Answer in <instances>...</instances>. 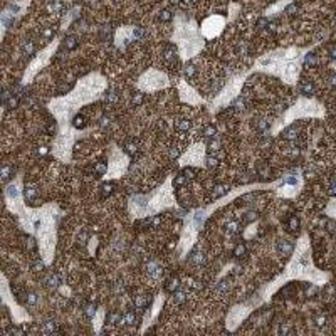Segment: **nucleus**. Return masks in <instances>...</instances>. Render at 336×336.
<instances>
[{
  "label": "nucleus",
  "instance_id": "nucleus-22",
  "mask_svg": "<svg viewBox=\"0 0 336 336\" xmlns=\"http://www.w3.org/2000/svg\"><path fill=\"white\" fill-rule=\"evenodd\" d=\"M36 303H37V294L36 292H29V294H27V304L34 306Z\"/></svg>",
  "mask_w": 336,
  "mask_h": 336
},
{
  "label": "nucleus",
  "instance_id": "nucleus-13",
  "mask_svg": "<svg viewBox=\"0 0 336 336\" xmlns=\"http://www.w3.org/2000/svg\"><path fill=\"white\" fill-rule=\"evenodd\" d=\"M84 314L88 316V318H93L94 314H96V306L94 304H88L86 308H84Z\"/></svg>",
  "mask_w": 336,
  "mask_h": 336
},
{
  "label": "nucleus",
  "instance_id": "nucleus-25",
  "mask_svg": "<svg viewBox=\"0 0 336 336\" xmlns=\"http://www.w3.org/2000/svg\"><path fill=\"white\" fill-rule=\"evenodd\" d=\"M183 301H185V292H183V291H176L175 292V303L180 304V303H183Z\"/></svg>",
  "mask_w": 336,
  "mask_h": 336
},
{
  "label": "nucleus",
  "instance_id": "nucleus-30",
  "mask_svg": "<svg viewBox=\"0 0 336 336\" xmlns=\"http://www.w3.org/2000/svg\"><path fill=\"white\" fill-rule=\"evenodd\" d=\"M207 165H208V166H215V165H217V156L208 155V156H207Z\"/></svg>",
  "mask_w": 336,
  "mask_h": 336
},
{
  "label": "nucleus",
  "instance_id": "nucleus-21",
  "mask_svg": "<svg viewBox=\"0 0 336 336\" xmlns=\"http://www.w3.org/2000/svg\"><path fill=\"white\" fill-rule=\"evenodd\" d=\"M7 195L10 197V198H17V197H19V190H17V187H9V188H7Z\"/></svg>",
  "mask_w": 336,
  "mask_h": 336
},
{
  "label": "nucleus",
  "instance_id": "nucleus-33",
  "mask_svg": "<svg viewBox=\"0 0 336 336\" xmlns=\"http://www.w3.org/2000/svg\"><path fill=\"white\" fill-rule=\"evenodd\" d=\"M255 212H247L245 213V222H252V220H255Z\"/></svg>",
  "mask_w": 336,
  "mask_h": 336
},
{
  "label": "nucleus",
  "instance_id": "nucleus-26",
  "mask_svg": "<svg viewBox=\"0 0 336 336\" xmlns=\"http://www.w3.org/2000/svg\"><path fill=\"white\" fill-rule=\"evenodd\" d=\"M244 254H245V247H244L242 244H239L237 247H235V250H234V255L240 257V255H244Z\"/></svg>",
  "mask_w": 336,
  "mask_h": 336
},
{
  "label": "nucleus",
  "instance_id": "nucleus-24",
  "mask_svg": "<svg viewBox=\"0 0 336 336\" xmlns=\"http://www.w3.org/2000/svg\"><path fill=\"white\" fill-rule=\"evenodd\" d=\"M192 262H195V264H202V262H203V254H200V252L193 254V255H192Z\"/></svg>",
  "mask_w": 336,
  "mask_h": 336
},
{
  "label": "nucleus",
  "instance_id": "nucleus-28",
  "mask_svg": "<svg viewBox=\"0 0 336 336\" xmlns=\"http://www.w3.org/2000/svg\"><path fill=\"white\" fill-rule=\"evenodd\" d=\"M227 230L230 234H235L239 230V224H235V222H230V224H227Z\"/></svg>",
  "mask_w": 336,
  "mask_h": 336
},
{
  "label": "nucleus",
  "instance_id": "nucleus-3",
  "mask_svg": "<svg viewBox=\"0 0 336 336\" xmlns=\"http://www.w3.org/2000/svg\"><path fill=\"white\" fill-rule=\"evenodd\" d=\"M41 331L44 333V335H54L57 331V324L54 323V321H46L44 324H42Z\"/></svg>",
  "mask_w": 336,
  "mask_h": 336
},
{
  "label": "nucleus",
  "instance_id": "nucleus-7",
  "mask_svg": "<svg viewBox=\"0 0 336 336\" xmlns=\"http://www.w3.org/2000/svg\"><path fill=\"white\" fill-rule=\"evenodd\" d=\"M192 126V123L188 121V119H180V121H176L175 123V128L178 129V131H188Z\"/></svg>",
  "mask_w": 336,
  "mask_h": 336
},
{
  "label": "nucleus",
  "instance_id": "nucleus-2",
  "mask_svg": "<svg viewBox=\"0 0 336 336\" xmlns=\"http://www.w3.org/2000/svg\"><path fill=\"white\" fill-rule=\"evenodd\" d=\"M24 193H25V200L29 202V203H34L36 202V187L34 185H25V190H24Z\"/></svg>",
  "mask_w": 336,
  "mask_h": 336
},
{
  "label": "nucleus",
  "instance_id": "nucleus-9",
  "mask_svg": "<svg viewBox=\"0 0 336 336\" xmlns=\"http://www.w3.org/2000/svg\"><path fill=\"white\" fill-rule=\"evenodd\" d=\"M178 287H180V281L176 279V277L170 279V281H168V284H166V291H168V292H175Z\"/></svg>",
  "mask_w": 336,
  "mask_h": 336
},
{
  "label": "nucleus",
  "instance_id": "nucleus-34",
  "mask_svg": "<svg viewBox=\"0 0 336 336\" xmlns=\"http://www.w3.org/2000/svg\"><path fill=\"white\" fill-rule=\"evenodd\" d=\"M24 51H25L27 54H32V52H34V44H32V42H27L25 46H24Z\"/></svg>",
  "mask_w": 336,
  "mask_h": 336
},
{
  "label": "nucleus",
  "instance_id": "nucleus-19",
  "mask_svg": "<svg viewBox=\"0 0 336 336\" xmlns=\"http://www.w3.org/2000/svg\"><path fill=\"white\" fill-rule=\"evenodd\" d=\"M143 99H145V94L136 93V94L133 96V104H134V106H140V104L143 103Z\"/></svg>",
  "mask_w": 336,
  "mask_h": 336
},
{
  "label": "nucleus",
  "instance_id": "nucleus-27",
  "mask_svg": "<svg viewBox=\"0 0 336 336\" xmlns=\"http://www.w3.org/2000/svg\"><path fill=\"white\" fill-rule=\"evenodd\" d=\"M203 218H205V213H203V212H197L195 213V224H197V225H202Z\"/></svg>",
  "mask_w": 336,
  "mask_h": 336
},
{
  "label": "nucleus",
  "instance_id": "nucleus-41",
  "mask_svg": "<svg viewBox=\"0 0 336 336\" xmlns=\"http://www.w3.org/2000/svg\"><path fill=\"white\" fill-rule=\"evenodd\" d=\"M331 56H333V57H336V49H333V51H331Z\"/></svg>",
  "mask_w": 336,
  "mask_h": 336
},
{
  "label": "nucleus",
  "instance_id": "nucleus-11",
  "mask_svg": "<svg viewBox=\"0 0 336 336\" xmlns=\"http://www.w3.org/2000/svg\"><path fill=\"white\" fill-rule=\"evenodd\" d=\"M78 44H79V42H78V39H76V37H67V39H66V47L69 49V51L76 49V47H78Z\"/></svg>",
  "mask_w": 336,
  "mask_h": 336
},
{
  "label": "nucleus",
  "instance_id": "nucleus-17",
  "mask_svg": "<svg viewBox=\"0 0 336 336\" xmlns=\"http://www.w3.org/2000/svg\"><path fill=\"white\" fill-rule=\"evenodd\" d=\"M106 170H108V165H106V163H98V165H96V173H98V176L104 175Z\"/></svg>",
  "mask_w": 336,
  "mask_h": 336
},
{
  "label": "nucleus",
  "instance_id": "nucleus-1",
  "mask_svg": "<svg viewBox=\"0 0 336 336\" xmlns=\"http://www.w3.org/2000/svg\"><path fill=\"white\" fill-rule=\"evenodd\" d=\"M46 284H47V287H51V289H57V287L62 284V276H59V274H51V276H49V277L46 279Z\"/></svg>",
  "mask_w": 336,
  "mask_h": 336
},
{
  "label": "nucleus",
  "instance_id": "nucleus-10",
  "mask_svg": "<svg viewBox=\"0 0 336 336\" xmlns=\"http://www.w3.org/2000/svg\"><path fill=\"white\" fill-rule=\"evenodd\" d=\"M215 133H217V129H215V126H213V124H208V126H205V128H203V136H205V138H213V136H215Z\"/></svg>",
  "mask_w": 336,
  "mask_h": 336
},
{
  "label": "nucleus",
  "instance_id": "nucleus-12",
  "mask_svg": "<svg viewBox=\"0 0 336 336\" xmlns=\"http://www.w3.org/2000/svg\"><path fill=\"white\" fill-rule=\"evenodd\" d=\"M101 193H103V197H108L113 193V183H104L103 187H101Z\"/></svg>",
  "mask_w": 336,
  "mask_h": 336
},
{
  "label": "nucleus",
  "instance_id": "nucleus-38",
  "mask_svg": "<svg viewBox=\"0 0 336 336\" xmlns=\"http://www.w3.org/2000/svg\"><path fill=\"white\" fill-rule=\"evenodd\" d=\"M56 129H57V126H56V123H54V124H52V123H51V124H49V128H47V131H49V133H51V134H52V133H56Z\"/></svg>",
  "mask_w": 336,
  "mask_h": 336
},
{
  "label": "nucleus",
  "instance_id": "nucleus-18",
  "mask_svg": "<svg viewBox=\"0 0 336 336\" xmlns=\"http://www.w3.org/2000/svg\"><path fill=\"white\" fill-rule=\"evenodd\" d=\"M185 76L187 78H193V76H195V66H193V64L185 66Z\"/></svg>",
  "mask_w": 336,
  "mask_h": 336
},
{
  "label": "nucleus",
  "instance_id": "nucleus-43",
  "mask_svg": "<svg viewBox=\"0 0 336 336\" xmlns=\"http://www.w3.org/2000/svg\"><path fill=\"white\" fill-rule=\"evenodd\" d=\"M183 2H187V4H190V2H192V0H183Z\"/></svg>",
  "mask_w": 336,
  "mask_h": 336
},
{
  "label": "nucleus",
  "instance_id": "nucleus-29",
  "mask_svg": "<svg viewBox=\"0 0 336 336\" xmlns=\"http://www.w3.org/2000/svg\"><path fill=\"white\" fill-rule=\"evenodd\" d=\"M25 247L30 249V250H32V249H36V240H34L32 237H27L25 239Z\"/></svg>",
  "mask_w": 336,
  "mask_h": 336
},
{
  "label": "nucleus",
  "instance_id": "nucleus-5",
  "mask_svg": "<svg viewBox=\"0 0 336 336\" xmlns=\"http://www.w3.org/2000/svg\"><path fill=\"white\" fill-rule=\"evenodd\" d=\"M123 323H124V324H128V326H133L134 323H136V313H134V311H128V313H124Z\"/></svg>",
  "mask_w": 336,
  "mask_h": 336
},
{
  "label": "nucleus",
  "instance_id": "nucleus-23",
  "mask_svg": "<svg viewBox=\"0 0 336 336\" xmlns=\"http://www.w3.org/2000/svg\"><path fill=\"white\" fill-rule=\"evenodd\" d=\"M124 151H126L128 155H134V153H136V145H134V143H128V145L124 146Z\"/></svg>",
  "mask_w": 336,
  "mask_h": 336
},
{
  "label": "nucleus",
  "instance_id": "nucleus-42",
  "mask_svg": "<svg viewBox=\"0 0 336 336\" xmlns=\"http://www.w3.org/2000/svg\"><path fill=\"white\" fill-rule=\"evenodd\" d=\"M170 2H171V4H178V2H180V0H170Z\"/></svg>",
  "mask_w": 336,
  "mask_h": 336
},
{
  "label": "nucleus",
  "instance_id": "nucleus-20",
  "mask_svg": "<svg viewBox=\"0 0 336 336\" xmlns=\"http://www.w3.org/2000/svg\"><path fill=\"white\" fill-rule=\"evenodd\" d=\"M160 20H161V22H170V20H171V14H170V10H161V12H160Z\"/></svg>",
  "mask_w": 336,
  "mask_h": 336
},
{
  "label": "nucleus",
  "instance_id": "nucleus-8",
  "mask_svg": "<svg viewBox=\"0 0 336 336\" xmlns=\"http://www.w3.org/2000/svg\"><path fill=\"white\" fill-rule=\"evenodd\" d=\"M73 126L78 129H83L84 126H86V119H84V116H81V114H78V116H74L73 119Z\"/></svg>",
  "mask_w": 336,
  "mask_h": 336
},
{
  "label": "nucleus",
  "instance_id": "nucleus-16",
  "mask_svg": "<svg viewBox=\"0 0 336 336\" xmlns=\"http://www.w3.org/2000/svg\"><path fill=\"white\" fill-rule=\"evenodd\" d=\"M165 59H166V61H173V59H176V52L173 51V47H168V49H166Z\"/></svg>",
  "mask_w": 336,
  "mask_h": 336
},
{
  "label": "nucleus",
  "instance_id": "nucleus-4",
  "mask_svg": "<svg viewBox=\"0 0 336 336\" xmlns=\"http://www.w3.org/2000/svg\"><path fill=\"white\" fill-rule=\"evenodd\" d=\"M229 190H230V188H229V185H217L212 190V197H213V198H218V197L225 195Z\"/></svg>",
  "mask_w": 336,
  "mask_h": 336
},
{
  "label": "nucleus",
  "instance_id": "nucleus-15",
  "mask_svg": "<svg viewBox=\"0 0 336 336\" xmlns=\"http://www.w3.org/2000/svg\"><path fill=\"white\" fill-rule=\"evenodd\" d=\"M10 173H12V168L10 166H4V170H2V181H7L9 178H10Z\"/></svg>",
  "mask_w": 336,
  "mask_h": 336
},
{
  "label": "nucleus",
  "instance_id": "nucleus-36",
  "mask_svg": "<svg viewBox=\"0 0 336 336\" xmlns=\"http://www.w3.org/2000/svg\"><path fill=\"white\" fill-rule=\"evenodd\" d=\"M298 225H299V222H298V218H296V217H292V218H291V220H289V227H291V229H296V227H298Z\"/></svg>",
  "mask_w": 336,
  "mask_h": 336
},
{
  "label": "nucleus",
  "instance_id": "nucleus-39",
  "mask_svg": "<svg viewBox=\"0 0 336 336\" xmlns=\"http://www.w3.org/2000/svg\"><path fill=\"white\" fill-rule=\"evenodd\" d=\"M306 62H308V64H316V57L314 56H308L306 57Z\"/></svg>",
  "mask_w": 336,
  "mask_h": 336
},
{
  "label": "nucleus",
  "instance_id": "nucleus-35",
  "mask_svg": "<svg viewBox=\"0 0 336 336\" xmlns=\"http://www.w3.org/2000/svg\"><path fill=\"white\" fill-rule=\"evenodd\" d=\"M193 173H195V171L192 170V168H187V170L183 171V175H185L187 178H193V176H195V175H193Z\"/></svg>",
  "mask_w": 336,
  "mask_h": 336
},
{
  "label": "nucleus",
  "instance_id": "nucleus-37",
  "mask_svg": "<svg viewBox=\"0 0 336 336\" xmlns=\"http://www.w3.org/2000/svg\"><path fill=\"white\" fill-rule=\"evenodd\" d=\"M34 267H36V271H42V269H44V264H42V261H36Z\"/></svg>",
  "mask_w": 336,
  "mask_h": 336
},
{
  "label": "nucleus",
  "instance_id": "nucleus-31",
  "mask_svg": "<svg viewBox=\"0 0 336 336\" xmlns=\"http://www.w3.org/2000/svg\"><path fill=\"white\" fill-rule=\"evenodd\" d=\"M303 93H304L306 96H311V94H313V86H311V84H304V86H303Z\"/></svg>",
  "mask_w": 336,
  "mask_h": 336
},
{
  "label": "nucleus",
  "instance_id": "nucleus-14",
  "mask_svg": "<svg viewBox=\"0 0 336 336\" xmlns=\"http://www.w3.org/2000/svg\"><path fill=\"white\" fill-rule=\"evenodd\" d=\"M185 181H187V176L183 175V173H181V175H176L175 180H173V187H181Z\"/></svg>",
  "mask_w": 336,
  "mask_h": 336
},
{
  "label": "nucleus",
  "instance_id": "nucleus-32",
  "mask_svg": "<svg viewBox=\"0 0 336 336\" xmlns=\"http://www.w3.org/2000/svg\"><path fill=\"white\" fill-rule=\"evenodd\" d=\"M106 99H108V101H116V99H118V94H116V91H109V93L106 94Z\"/></svg>",
  "mask_w": 336,
  "mask_h": 336
},
{
  "label": "nucleus",
  "instance_id": "nucleus-6",
  "mask_svg": "<svg viewBox=\"0 0 336 336\" xmlns=\"http://www.w3.org/2000/svg\"><path fill=\"white\" fill-rule=\"evenodd\" d=\"M279 252H282L284 255H289V254L292 252V244H291L289 240H282V242L279 244Z\"/></svg>",
  "mask_w": 336,
  "mask_h": 336
},
{
  "label": "nucleus",
  "instance_id": "nucleus-40",
  "mask_svg": "<svg viewBox=\"0 0 336 336\" xmlns=\"http://www.w3.org/2000/svg\"><path fill=\"white\" fill-rule=\"evenodd\" d=\"M39 153H41V155H46V153H47V148H44V146H42V150H39Z\"/></svg>",
  "mask_w": 336,
  "mask_h": 336
}]
</instances>
